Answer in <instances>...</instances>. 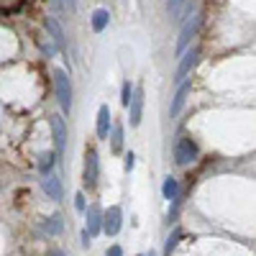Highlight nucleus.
I'll list each match as a JSON object with an SVG mask.
<instances>
[{
  "instance_id": "obj_5",
  "label": "nucleus",
  "mask_w": 256,
  "mask_h": 256,
  "mask_svg": "<svg viewBox=\"0 0 256 256\" xmlns=\"http://www.w3.org/2000/svg\"><path fill=\"white\" fill-rule=\"evenodd\" d=\"M120 226H123V210L118 205L108 208V212L102 216V230L108 233V236H116V233L120 230Z\"/></svg>"
},
{
  "instance_id": "obj_1",
  "label": "nucleus",
  "mask_w": 256,
  "mask_h": 256,
  "mask_svg": "<svg viewBox=\"0 0 256 256\" xmlns=\"http://www.w3.org/2000/svg\"><path fill=\"white\" fill-rule=\"evenodd\" d=\"M54 88H56V98H59V105L64 113L72 110V82H70V74L64 70H54Z\"/></svg>"
},
{
  "instance_id": "obj_4",
  "label": "nucleus",
  "mask_w": 256,
  "mask_h": 256,
  "mask_svg": "<svg viewBox=\"0 0 256 256\" xmlns=\"http://www.w3.org/2000/svg\"><path fill=\"white\" fill-rule=\"evenodd\" d=\"M200 24H202V16L198 13V16H192L187 24L182 26V34H180V38H177V54H182L184 49H187V44L192 38H195V34H198V28H200Z\"/></svg>"
},
{
  "instance_id": "obj_19",
  "label": "nucleus",
  "mask_w": 256,
  "mask_h": 256,
  "mask_svg": "<svg viewBox=\"0 0 256 256\" xmlns=\"http://www.w3.org/2000/svg\"><path fill=\"white\" fill-rule=\"evenodd\" d=\"M131 98H134V88H131V82H126L123 84V90H120V102L128 108V102H131Z\"/></svg>"
},
{
  "instance_id": "obj_3",
  "label": "nucleus",
  "mask_w": 256,
  "mask_h": 256,
  "mask_svg": "<svg viewBox=\"0 0 256 256\" xmlns=\"http://www.w3.org/2000/svg\"><path fill=\"white\" fill-rule=\"evenodd\" d=\"M98 177H100V159H98V152H95V148H88V154H84V184L95 187V184H98Z\"/></svg>"
},
{
  "instance_id": "obj_12",
  "label": "nucleus",
  "mask_w": 256,
  "mask_h": 256,
  "mask_svg": "<svg viewBox=\"0 0 256 256\" xmlns=\"http://www.w3.org/2000/svg\"><path fill=\"white\" fill-rule=\"evenodd\" d=\"M187 92H190V82L184 80V82H180V90H177V95H174V100H172V108H169V116H172V118H177V116H180Z\"/></svg>"
},
{
  "instance_id": "obj_16",
  "label": "nucleus",
  "mask_w": 256,
  "mask_h": 256,
  "mask_svg": "<svg viewBox=\"0 0 256 256\" xmlns=\"http://www.w3.org/2000/svg\"><path fill=\"white\" fill-rule=\"evenodd\" d=\"M54 162H56V154H54V152H46V154H41V156H38V172L46 177V174L52 172Z\"/></svg>"
},
{
  "instance_id": "obj_25",
  "label": "nucleus",
  "mask_w": 256,
  "mask_h": 256,
  "mask_svg": "<svg viewBox=\"0 0 256 256\" xmlns=\"http://www.w3.org/2000/svg\"><path fill=\"white\" fill-rule=\"evenodd\" d=\"M90 241H92V238H90V233H88V230H82V246H90Z\"/></svg>"
},
{
  "instance_id": "obj_21",
  "label": "nucleus",
  "mask_w": 256,
  "mask_h": 256,
  "mask_svg": "<svg viewBox=\"0 0 256 256\" xmlns=\"http://www.w3.org/2000/svg\"><path fill=\"white\" fill-rule=\"evenodd\" d=\"M134 164H136V156H134L131 152H128V154L123 156V166H126V172H131V169H134Z\"/></svg>"
},
{
  "instance_id": "obj_23",
  "label": "nucleus",
  "mask_w": 256,
  "mask_h": 256,
  "mask_svg": "<svg viewBox=\"0 0 256 256\" xmlns=\"http://www.w3.org/2000/svg\"><path fill=\"white\" fill-rule=\"evenodd\" d=\"M105 256H123V248L120 246H110L108 251H105Z\"/></svg>"
},
{
  "instance_id": "obj_9",
  "label": "nucleus",
  "mask_w": 256,
  "mask_h": 256,
  "mask_svg": "<svg viewBox=\"0 0 256 256\" xmlns=\"http://www.w3.org/2000/svg\"><path fill=\"white\" fill-rule=\"evenodd\" d=\"M41 187H44V192L52 198V200H62L64 190H62V180L54 177V174H46L44 180H41Z\"/></svg>"
},
{
  "instance_id": "obj_10",
  "label": "nucleus",
  "mask_w": 256,
  "mask_h": 256,
  "mask_svg": "<svg viewBox=\"0 0 256 256\" xmlns=\"http://www.w3.org/2000/svg\"><path fill=\"white\" fill-rule=\"evenodd\" d=\"M128 108H131V126H138L141 123V113H144V90H134V98L128 102Z\"/></svg>"
},
{
  "instance_id": "obj_27",
  "label": "nucleus",
  "mask_w": 256,
  "mask_h": 256,
  "mask_svg": "<svg viewBox=\"0 0 256 256\" xmlns=\"http://www.w3.org/2000/svg\"><path fill=\"white\" fill-rule=\"evenodd\" d=\"M52 256H67V254H64V251H59V248H54V251H52Z\"/></svg>"
},
{
  "instance_id": "obj_13",
  "label": "nucleus",
  "mask_w": 256,
  "mask_h": 256,
  "mask_svg": "<svg viewBox=\"0 0 256 256\" xmlns=\"http://www.w3.org/2000/svg\"><path fill=\"white\" fill-rule=\"evenodd\" d=\"M108 128H110V108L108 105H100V110H98V136L108 138Z\"/></svg>"
},
{
  "instance_id": "obj_18",
  "label": "nucleus",
  "mask_w": 256,
  "mask_h": 256,
  "mask_svg": "<svg viewBox=\"0 0 256 256\" xmlns=\"http://www.w3.org/2000/svg\"><path fill=\"white\" fill-rule=\"evenodd\" d=\"M62 216H52L46 223H44V230L49 233V236H56V233H62Z\"/></svg>"
},
{
  "instance_id": "obj_22",
  "label": "nucleus",
  "mask_w": 256,
  "mask_h": 256,
  "mask_svg": "<svg viewBox=\"0 0 256 256\" xmlns=\"http://www.w3.org/2000/svg\"><path fill=\"white\" fill-rule=\"evenodd\" d=\"M74 208H77L80 212H84V195H82V192H80V195L74 198Z\"/></svg>"
},
{
  "instance_id": "obj_2",
  "label": "nucleus",
  "mask_w": 256,
  "mask_h": 256,
  "mask_svg": "<svg viewBox=\"0 0 256 256\" xmlns=\"http://www.w3.org/2000/svg\"><path fill=\"white\" fill-rule=\"evenodd\" d=\"M198 154H200V148H198V144L192 141L190 136L180 138V141H177V146H174V162H177L180 166L192 164V162L198 159Z\"/></svg>"
},
{
  "instance_id": "obj_6",
  "label": "nucleus",
  "mask_w": 256,
  "mask_h": 256,
  "mask_svg": "<svg viewBox=\"0 0 256 256\" xmlns=\"http://www.w3.org/2000/svg\"><path fill=\"white\" fill-rule=\"evenodd\" d=\"M49 126H52V134H54V144H56V154L64 152V144H67V126H64V118L59 113L49 116Z\"/></svg>"
},
{
  "instance_id": "obj_15",
  "label": "nucleus",
  "mask_w": 256,
  "mask_h": 256,
  "mask_svg": "<svg viewBox=\"0 0 256 256\" xmlns=\"http://www.w3.org/2000/svg\"><path fill=\"white\" fill-rule=\"evenodd\" d=\"M162 192H164L166 200H177V195H180V182H177L174 177H166L164 184H162Z\"/></svg>"
},
{
  "instance_id": "obj_24",
  "label": "nucleus",
  "mask_w": 256,
  "mask_h": 256,
  "mask_svg": "<svg viewBox=\"0 0 256 256\" xmlns=\"http://www.w3.org/2000/svg\"><path fill=\"white\" fill-rule=\"evenodd\" d=\"M182 3H184V0H169V10H172V13H177Z\"/></svg>"
},
{
  "instance_id": "obj_17",
  "label": "nucleus",
  "mask_w": 256,
  "mask_h": 256,
  "mask_svg": "<svg viewBox=\"0 0 256 256\" xmlns=\"http://www.w3.org/2000/svg\"><path fill=\"white\" fill-rule=\"evenodd\" d=\"M110 148H113L116 154L123 148V126H120V123H116V126H113V134H110Z\"/></svg>"
},
{
  "instance_id": "obj_26",
  "label": "nucleus",
  "mask_w": 256,
  "mask_h": 256,
  "mask_svg": "<svg viewBox=\"0 0 256 256\" xmlns=\"http://www.w3.org/2000/svg\"><path fill=\"white\" fill-rule=\"evenodd\" d=\"M64 3H67V6H70V8H72V10H74V8H77V0H64Z\"/></svg>"
},
{
  "instance_id": "obj_14",
  "label": "nucleus",
  "mask_w": 256,
  "mask_h": 256,
  "mask_svg": "<svg viewBox=\"0 0 256 256\" xmlns=\"http://www.w3.org/2000/svg\"><path fill=\"white\" fill-rule=\"evenodd\" d=\"M108 20H110V13L105 10V8H98V10L92 13V31H95V34L105 31V26H108Z\"/></svg>"
},
{
  "instance_id": "obj_11",
  "label": "nucleus",
  "mask_w": 256,
  "mask_h": 256,
  "mask_svg": "<svg viewBox=\"0 0 256 256\" xmlns=\"http://www.w3.org/2000/svg\"><path fill=\"white\" fill-rule=\"evenodd\" d=\"M44 26H46V31H49V36H52V41H54V46H56V49H64V31H62V26H59V20L49 16V18L44 20Z\"/></svg>"
},
{
  "instance_id": "obj_20",
  "label": "nucleus",
  "mask_w": 256,
  "mask_h": 256,
  "mask_svg": "<svg viewBox=\"0 0 256 256\" xmlns=\"http://www.w3.org/2000/svg\"><path fill=\"white\" fill-rule=\"evenodd\" d=\"M180 238H182V233H180V230H174V233H172V238L166 241V256L172 254V248L177 246V241H180Z\"/></svg>"
},
{
  "instance_id": "obj_7",
  "label": "nucleus",
  "mask_w": 256,
  "mask_h": 256,
  "mask_svg": "<svg viewBox=\"0 0 256 256\" xmlns=\"http://www.w3.org/2000/svg\"><path fill=\"white\" fill-rule=\"evenodd\" d=\"M84 212H88V228H84V230H88L90 233V238L92 236H98V233L102 230V210H100V205H90V208H84Z\"/></svg>"
},
{
  "instance_id": "obj_8",
  "label": "nucleus",
  "mask_w": 256,
  "mask_h": 256,
  "mask_svg": "<svg viewBox=\"0 0 256 256\" xmlns=\"http://www.w3.org/2000/svg\"><path fill=\"white\" fill-rule=\"evenodd\" d=\"M198 56H200V52H198V49H190L187 54H182L180 67H177V82H184V80H187V74L192 72V67L198 64Z\"/></svg>"
}]
</instances>
